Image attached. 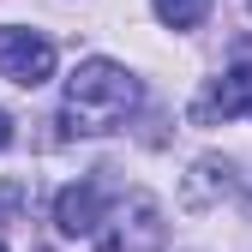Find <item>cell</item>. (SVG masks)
<instances>
[{
	"label": "cell",
	"instance_id": "4",
	"mask_svg": "<svg viewBox=\"0 0 252 252\" xmlns=\"http://www.w3.org/2000/svg\"><path fill=\"white\" fill-rule=\"evenodd\" d=\"M108 186L102 180H72V186H60V198H54V228L66 234V240H96V228L108 222Z\"/></svg>",
	"mask_w": 252,
	"mask_h": 252
},
{
	"label": "cell",
	"instance_id": "3",
	"mask_svg": "<svg viewBox=\"0 0 252 252\" xmlns=\"http://www.w3.org/2000/svg\"><path fill=\"white\" fill-rule=\"evenodd\" d=\"M54 42L42 30H24V24H0V78L18 84V90H36L54 78Z\"/></svg>",
	"mask_w": 252,
	"mask_h": 252
},
{
	"label": "cell",
	"instance_id": "8",
	"mask_svg": "<svg viewBox=\"0 0 252 252\" xmlns=\"http://www.w3.org/2000/svg\"><path fill=\"white\" fill-rule=\"evenodd\" d=\"M6 144H12V114L0 108V150H6Z\"/></svg>",
	"mask_w": 252,
	"mask_h": 252
},
{
	"label": "cell",
	"instance_id": "6",
	"mask_svg": "<svg viewBox=\"0 0 252 252\" xmlns=\"http://www.w3.org/2000/svg\"><path fill=\"white\" fill-rule=\"evenodd\" d=\"M234 186H240V174H234L228 156H198L192 174H186V186H180V198L192 204V210H204V204H216V198H228Z\"/></svg>",
	"mask_w": 252,
	"mask_h": 252
},
{
	"label": "cell",
	"instance_id": "1",
	"mask_svg": "<svg viewBox=\"0 0 252 252\" xmlns=\"http://www.w3.org/2000/svg\"><path fill=\"white\" fill-rule=\"evenodd\" d=\"M144 84L108 54H90L66 72V90H60V132L66 138H102L120 132L126 120L138 114Z\"/></svg>",
	"mask_w": 252,
	"mask_h": 252
},
{
	"label": "cell",
	"instance_id": "7",
	"mask_svg": "<svg viewBox=\"0 0 252 252\" xmlns=\"http://www.w3.org/2000/svg\"><path fill=\"white\" fill-rule=\"evenodd\" d=\"M150 12L162 18L168 30H198L210 18V0H150Z\"/></svg>",
	"mask_w": 252,
	"mask_h": 252
},
{
	"label": "cell",
	"instance_id": "9",
	"mask_svg": "<svg viewBox=\"0 0 252 252\" xmlns=\"http://www.w3.org/2000/svg\"><path fill=\"white\" fill-rule=\"evenodd\" d=\"M0 252H6V246H0Z\"/></svg>",
	"mask_w": 252,
	"mask_h": 252
},
{
	"label": "cell",
	"instance_id": "5",
	"mask_svg": "<svg viewBox=\"0 0 252 252\" xmlns=\"http://www.w3.org/2000/svg\"><path fill=\"white\" fill-rule=\"evenodd\" d=\"M234 114H252V60L228 66L222 78H210V84H204V96L192 102V120H198V126L234 120Z\"/></svg>",
	"mask_w": 252,
	"mask_h": 252
},
{
	"label": "cell",
	"instance_id": "2",
	"mask_svg": "<svg viewBox=\"0 0 252 252\" xmlns=\"http://www.w3.org/2000/svg\"><path fill=\"white\" fill-rule=\"evenodd\" d=\"M162 246H168V216L150 192H120L108 222L90 240V252H162Z\"/></svg>",
	"mask_w": 252,
	"mask_h": 252
}]
</instances>
